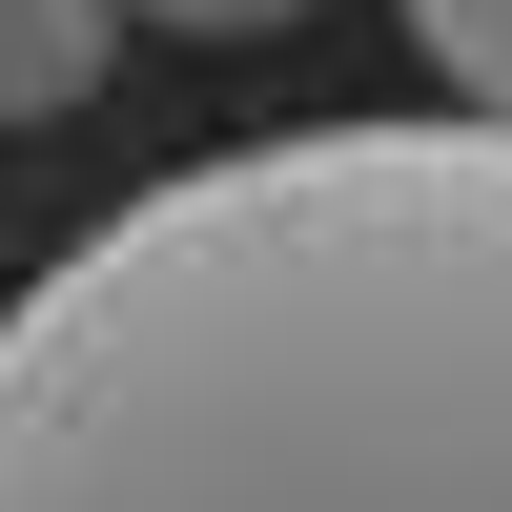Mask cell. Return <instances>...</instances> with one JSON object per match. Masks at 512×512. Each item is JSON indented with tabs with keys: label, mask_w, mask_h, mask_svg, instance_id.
Here are the masks:
<instances>
[{
	"label": "cell",
	"mask_w": 512,
	"mask_h": 512,
	"mask_svg": "<svg viewBox=\"0 0 512 512\" xmlns=\"http://www.w3.org/2000/svg\"><path fill=\"white\" fill-rule=\"evenodd\" d=\"M0 512H512V123H308L103 205L0 308Z\"/></svg>",
	"instance_id": "1"
},
{
	"label": "cell",
	"mask_w": 512,
	"mask_h": 512,
	"mask_svg": "<svg viewBox=\"0 0 512 512\" xmlns=\"http://www.w3.org/2000/svg\"><path fill=\"white\" fill-rule=\"evenodd\" d=\"M123 62V0H0V123H62Z\"/></svg>",
	"instance_id": "2"
},
{
	"label": "cell",
	"mask_w": 512,
	"mask_h": 512,
	"mask_svg": "<svg viewBox=\"0 0 512 512\" xmlns=\"http://www.w3.org/2000/svg\"><path fill=\"white\" fill-rule=\"evenodd\" d=\"M410 41H431V82L472 123H512V0H410Z\"/></svg>",
	"instance_id": "3"
},
{
	"label": "cell",
	"mask_w": 512,
	"mask_h": 512,
	"mask_svg": "<svg viewBox=\"0 0 512 512\" xmlns=\"http://www.w3.org/2000/svg\"><path fill=\"white\" fill-rule=\"evenodd\" d=\"M123 21H185V41H246V21H308V0H123Z\"/></svg>",
	"instance_id": "4"
}]
</instances>
